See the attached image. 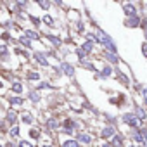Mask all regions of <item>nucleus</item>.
Listing matches in <instances>:
<instances>
[{
  "mask_svg": "<svg viewBox=\"0 0 147 147\" xmlns=\"http://www.w3.org/2000/svg\"><path fill=\"white\" fill-rule=\"evenodd\" d=\"M123 121H125L128 126H131V128H137V126L140 125V119L135 116V113H125V114H123Z\"/></svg>",
  "mask_w": 147,
  "mask_h": 147,
  "instance_id": "1",
  "label": "nucleus"
},
{
  "mask_svg": "<svg viewBox=\"0 0 147 147\" xmlns=\"http://www.w3.org/2000/svg\"><path fill=\"white\" fill-rule=\"evenodd\" d=\"M125 26H126V28H138V26H140V18H138V16L126 18V19H125Z\"/></svg>",
  "mask_w": 147,
  "mask_h": 147,
  "instance_id": "2",
  "label": "nucleus"
},
{
  "mask_svg": "<svg viewBox=\"0 0 147 147\" xmlns=\"http://www.w3.org/2000/svg\"><path fill=\"white\" fill-rule=\"evenodd\" d=\"M123 11H125V14H126L128 18L137 16V9H135V5H133V4H125V5H123Z\"/></svg>",
  "mask_w": 147,
  "mask_h": 147,
  "instance_id": "3",
  "label": "nucleus"
},
{
  "mask_svg": "<svg viewBox=\"0 0 147 147\" xmlns=\"http://www.w3.org/2000/svg\"><path fill=\"white\" fill-rule=\"evenodd\" d=\"M61 67H62V71H64V75H66V76H69V78H71L73 75H75V67H73L71 64L62 62V64H61Z\"/></svg>",
  "mask_w": 147,
  "mask_h": 147,
  "instance_id": "4",
  "label": "nucleus"
},
{
  "mask_svg": "<svg viewBox=\"0 0 147 147\" xmlns=\"http://www.w3.org/2000/svg\"><path fill=\"white\" fill-rule=\"evenodd\" d=\"M104 138H113L114 135H116V130L113 128V126H106V128H102V133H100Z\"/></svg>",
  "mask_w": 147,
  "mask_h": 147,
  "instance_id": "5",
  "label": "nucleus"
},
{
  "mask_svg": "<svg viewBox=\"0 0 147 147\" xmlns=\"http://www.w3.org/2000/svg\"><path fill=\"white\" fill-rule=\"evenodd\" d=\"M99 75H100V78H109V76L113 75V67H111L109 64H106V66L102 67V71L99 73Z\"/></svg>",
  "mask_w": 147,
  "mask_h": 147,
  "instance_id": "6",
  "label": "nucleus"
},
{
  "mask_svg": "<svg viewBox=\"0 0 147 147\" xmlns=\"http://www.w3.org/2000/svg\"><path fill=\"white\" fill-rule=\"evenodd\" d=\"M35 59L38 61V64H40V66H43V67H47V66H49V61L45 59V54H40V52H38V54H35Z\"/></svg>",
  "mask_w": 147,
  "mask_h": 147,
  "instance_id": "7",
  "label": "nucleus"
},
{
  "mask_svg": "<svg viewBox=\"0 0 147 147\" xmlns=\"http://www.w3.org/2000/svg\"><path fill=\"white\" fill-rule=\"evenodd\" d=\"M82 50H83V52H87V54H92V52H94V42L87 40V42L82 45Z\"/></svg>",
  "mask_w": 147,
  "mask_h": 147,
  "instance_id": "8",
  "label": "nucleus"
},
{
  "mask_svg": "<svg viewBox=\"0 0 147 147\" xmlns=\"http://www.w3.org/2000/svg\"><path fill=\"white\" fill-rule=\"evenodd\" d=\"M111 145H114V147H123V138H121V135H114L113 138H111Z\"/></svg>",
  "mask_w": 147,
  "mask_h": 147,
  "instance_id": "9",
  "label": "nucleus"
},
{
  "mask_svg": "<svg viewBox=\"0 0 147 147\" xmlns=\"http://www.w3.org/2000/svg\"><path fill=\"white\" fill-rule=\"evenodd\" d=\"M135 116L142 121V119H145V116H147V114H145V111H144L140 106H137V107H135Z\"/></svg>",
  "mask_w": 147,
  "mask_h": 147,
  "instance_id": "10",
  "label": "nucleus"
},
{
  "mask_svg": "<svg viewBox=\"0 0 147 147\" xmlns=\"http://www.w3.org/2000/svg\"><path fill=\"white\" fill-rule=\"evenodd\" d=\"M26 76H28V80H31V82L40 80V75H38L36 71H28V73H26Z\"/></svg>",
  "mask_w": 147,
  "mask_h": 147,
  "instance_id": "11",
  "label": "nucleus"
},
{
  "mask_svg": "<svg viewBox=\"0 0 147 147\" xmlns=\"http://www.w3.org/2000/svg\"><path fill=\"white\" fill-rule=\"evenodd\" d=\"M21 119H23V123H26V125H31V123H33V114H30V113H24V114L21 116Z\"/></svg>",
  "mask_w": 147,
  "mask_h": 147,
  "instance_id": "12",
  "label": "nucleus"
},
{
  "mask_svg": "<svg viewBox=\"0 0 147 147\" xmlns=\"http://www.w3.org/2000/svg\"><path fill=\"white\" fill-rule=\"evenodd\" d=\"M78 142H83V144H90L92 138L87 135V133H78Z\"/></svg>",
  "mask_w": 147,
  "mask_h": 147,
  "instance_id": "13",
  "label": "nucleus"
},
{
  "mask_svg": "<svg viewBox=\"0 0 147 147\" xmlns=\"http://www.w3.org/2000/svg\"><path fill=\"white\" fill-rule=\"evenodd\" d=\"M42 23H45L47 26H50V28H54L55 26V23H54V18L52 16H45L43 19H42Z\"/></svg>",
  "mask_w": 147,
  "mask_h": 147,
  "instance_id": "14",
  "label": "nucleus"
},
{
  "mask_svg": "<svg viewBox=\"0 0 147 147\" xmlns=\"http://www.w3.org/2000/svg\"><path fill=\"white\" fill-rule=\"evenodd\" d=\"M16 119H18V114L11 109V111H7V121L9 123H16Z\"/></svg>",
  "mask_w": 147,
  "mask_h": 147,
  "instance_id": "15",
  "label": "nucleus"
},
{
  "mask_svg": "<svg viewBox=\"0 0 147 147\" xmlns=\"http://www.w3.org/2000/svg\"><path fill=\"white\" fill-rule=\"evenodd\" d=\"M133 140H135V142H138V144H142V142H145V138L142 137V133H140L138 130H135V131H133Z\"/></svg>",
  "mask_w": 147,
  "mask_h": 147,
  "instance_id": "16",
  "label": "nucleus"
},
{
  "mask_svg": "<svg viewBox=\"0 0 147 147\" xmlns=\"http://www.w3.org/2000/svg\"><path fill=\"white\" fill-rule=\"evenodd\" d=\"M24 104V99H21V97H12L11 99V106H23Z\"/></svg>",
  "mask_w": 147,
  "mask_h": 147,
  "instance_id": "17",
  "label": "nucleus"
},
{
  "mask_svg": "<svg viewBox=\"0 0 147 147\" xmlns=\"http://www.w3.org/2000/svg\"><path fill=\"white\" fill-rule=\"evenodd\" d=\"M47 126H49L50 130H57V128H59V121H57V119H49V121H47Z\"/></svg>",
  "mask_w": 147,
  "mask_h": 147,
  "instance_id": "18",
  "label": "nucleus"
},
{
  "mask_svg": "<svg viewBox=\"0 0 147 147\" xmlns=\"http://www.w3.org/2000/svg\"><path fill=\"white\" fill-rule=\"evenodd\" d=\"M62 147H80V144H78V140H66L62 144Z\"/></svg>",
  "mask_w": 147,
  "mask_h": 147,
  "instance_id": "19",
  "label": "nucleus"
},
{
  "mask_svg": "<svg viewBox=\"0 0 147 147\" xmlns=\"http://www.w3.org/2000/svg\"><path fill=\"white\" fill-rule=\"evenodd\" d=\"M12 92H14V94H21V92H23V85H21L19 82L12 83Z\"/></svg>",
  "mask_w": 147,
  "mask_h": 147,
  "instance_id": "20",
  "label": "nucleus"
},
{
  "mask_svg": "<svg viewBox=\"0 0 147 147\" xmlns=\"http://www.w3.org/2000/svg\"><path fill=\"white\" fill-rule=\"evenodd\" d=\"M26 36H28V40H36V38H38V33H36V31H31V30H30V31L26 30Z\"/></svg>",
  "mask_w": 147,
  "mask_h": 147,
  "instance_id": "21",
  "label": "nucleus"
},
{
  "mask_svg": "<svg viewBox=\"0 0 147 147\" xmlns=\"http://www.w3.org/2000/svg\"><path fill=\"white\" fill-rule=\"evenodd\" d=\"M106 57H107V61H111L113 64H118V57H116V54H111V52H107V54H106Z\"/></svg>",
  "mask_w": 147,
  "mask_h": 147,
  "instance_id": "22",
  "label": "nucleus"
},
{
  "mask_svg": "<svg viewBox=\"0 0 147 147\" xmlns=\"http://www.w3.org/2000/svg\"><path fill=\"white\" fill-rule=\"evenodd\" d=\"M28 97H30V100H33V102H38V100H40V95H38L36 92H30Z\"/></svg>",
  "mask_w": 147,
  "mask_h": 147,
  "instance_id": "23",
  "label": "nucleus"
},
{
  "mask_svg": "<svg viewBox=\"0 0 147 147\" xmlns=\"http://www.w3.org/2000/svg\"><path fill=\"white\" fill-rule=\"evenodd\" d=\"M47 38H49V40H50V42H52L54 45H61V40H59L57 36H54V35H49Z\"/></svg>",
  "mask_w": 147,
  "mask_h": 147,
  "instance_id": "24",
  "label": "nucleus"
},
{
  "mask_svg": "<svg viewBox=\"0 0 147 147\" xmlns=\"http://www.w3.org/2000/svg\"><path fill=\"white\" fill-rule=\"evenodd\" d=\"M9 133H11V137H18L19 135V126H12Z\"/></svg>",
  "mask_w": 147,
  "mask_h": 147,
  "instance_id": "25",
  "label": "nucleus"
},
{
  "mask_svg": "<svg viewBox=\"0 0 147 147\" xmlns=\"http://www.w3.org/2000/svg\"><path fill=\"white\" fill-rule=\"evenodd\" d=\"M19 147H35L31 142H28V140H21L19 142Z\"/></svg>",
  "mask_w": 147,
  "mask_h": 147,
  "instance_id": "26",
  "label": "nucleus"
},
{
  "mask_svg": "<svg viewBox=\"0 0 147 147\" xmlns=\"http://www.w3.org/2000/svg\"><path fill=\"white\" fill-rule=\"evenodd\" d=\"M21 43H23V45H26V47H31V42H30L28 38H24V36H21Z\"/></svg>",
  "mask_w": 147,
  "mask_h": 147,
  "instance_id": "27",
  "label": "nucleus"
},
{
  "mask_svg": "<svg viewBox=\"0 0 147 147\" xmlns=\"http://www.w3.org/2000/svg\"><path fill=\"white\" fill-rule=\"evenodd\" d=\"M43 88H50V85H49V83H45V82H43V83H40V85H38V87H36V90H43Z\"/></svg>",
  "mask_w": 147,
  "mask_h": 147,
  "instance_id": "28",
  "label": "nucleus"
},
{
  "mask_svg": "<svg viewBox=\"0 0 147 147\" xmlns=\"http://www.w3.org/2000/svg\"><path fill=\"white\" fill-rule=\"evenodd\" d=\"M76 55H78V57H80V59H83V57H85V55H87V52H83V50H82V49H78V50H76Z\"/></svg>",
  "mask_w": 147,
  "mask_h": 147,
  "instance_id": "29",
  "label": "nucleus"
},
{
  "mask_svg": "<svg viewBox=\"0 0 147 147\" xmlns=\"http://www.w3.org/2000/svg\"><path fill=\"white\" fill-rule=\"evenodd\" d=\"M38 5L43 7V9H49V7H50V2H38Z\"/></svg>",
  "mask_w": 147,
  "mask_h": 147,
  "instance_id": "30",
  "label": "nucleus"
},
{
  "mask_svg": "<svg viewBox=\"0 0 147 147\" xmlns=\"http://www.w3.org/2000/svg\"><path fill=\"white\" fill-rule=\"evenodd\" d=\"M30 19H31V21H33V24H36V26H38V24L42 23V21H40L38 18H35V16H30Z\"/></svg>",
  "mask_w": 147,
  "mask_h": 147,
  "instance_id": "31",
  "label": "nucleus"
},
{
  "mask_svg": "<svg viewBox=\"0 0 147 147\" xmlns=\"http://www.w3.org/2000/svg\"><path fill=\"white\" fill-rule=\"evenodd\" d=\"M83 66H85L87 69H92V71H95V67L92 66V62H83Z\"/></svg>",
  "mask_w": 147,
  "mask_h": 147,
  "instance_id": "32",
  "label": "nucleus"
},
{
  "mask_svg": "<svg viewBox=\"0 0 147 147\" xmlns=\"http://www.w3.org/2000/svg\"><path fill=\"white\" fill-rule=\"evenodd\" d=\"M76 30H78V31H83V30H85V24H83V23H78V24H76Z\"/></svg>",
  "mask_w": 147,
  "mask_h": 147,
  "instance_id": "33",
  "label": "nucleus"
},
{
  "mask_svg": "<svg viewBox=\"0 0 147 147\" xmlns=\"http://www.w3.org/2000/svg\"><path fill=\"white\" fill-rule=\"evenodd\" d=\"M30 135H31V138H38V131H36V130H31Z\"/></svg>",
  "mask_w": 147,
  "mask_h": 147,
  "instance_id": "34",
  "label": "nucleus"
},
{
  "mask_svg": "<svg viewBox=\"0 0 147 147\" xmlns=\"http://www.w3.org/2000/svg\"><path fill=\"white\" fill-rule=\"evenodd\" d=\"M142 95H144V102H145V106H147V88H144Z\"/></svg>",
  "mask_w": 147,
  "mask_h": 147,
  "instance_id": "35",
  "label": "nucleus"
},
{
  "mask_svg": "<svg viewBox=\"0 0 147 147\" xmlns=\"http://www.w3.org/2000/svg\"><path fill=\"white\" fill-rule=\"evenodd\" d=\"M142 52H144V55L147 57V42H145V43L142 45Z\"/></svg>",
  "mask_w": 147,
  "mask_h": 147,
  "instance_id": "36",
  "label": "nucleus"
},
{
  "mask_svg": "<svg viewBox=\"0 0 147 147\" xmlns=\"http://www.w3.org/2000/svg\"><path fill=\"white\" fill-rule=\"evenodd\" d=\"M9 36H11V35H9L7 31H5V33H2V38H4V40H9Z\"/></svg>",
  "mask_w": 147,
  "mask_h": 147,
  "instance_id": "37",
  "label": "nucleus"
},
{
  "mask_svg": "<svg viewBox=\"0 0 147 147\" xmlns=\"http://www.w3.org/2000/svg\"><path fill=\"white\" fill-rule=\"evenodd\" d=\"M102 147H114V145H111V144H104Z\"/></svg>",
  "mask_w": 147,
  "mask_h": 147,
  "instance_id": "38",
  "label": "nucleus"
},
{
  "mask_svg": "<svg viewBox=\"0 0 147 147\" xmlns=\"http://www.w3.org/2000/svg\"><path fill=\"white\" fill-rule=\"evenodd\" d=\"M5 147H12V144H7V145H5Z\"/></svg>",
  "mask_w": 147,
  "mask_h": 147,
  "instance_id": "39",
  "label": "nucleus"
},
{
  "mask_svg": "<svg viewBox=\"0 0 147 147\" xmlns=\"http://www.w3.org/2000/svg\"><path fill=\"white\" fill-rule=\"evenodd\" d=\"M0 88H2V83H0Z\"/></svg>",
  "mask_w": 147,
  "mask_h": 147,
  "instance_id": "40",
  "label": "nucleus"
},
{
  "mask_svg": "<svg viewBox=\"0 0 147 147\" xmlns=\"http://www.w3.org/2000/svg\"><path fill=\"white\" fill-rule=\"evenodd\" d=\"M45 147H50V145H45Z\"/></svg>",
  "mask_w": 147,
  "mask_h": 147,
  "instance_id": "41",
  "label": "nucleus"
},
{
  "mask_svg": "<svg viewBox=\"0 0 147 147\" xmlns=\"http://www.w3.org/2000/svg\"><path fill=\"white\" fill-rule=\"evenodd\" d=\"M131 147H137V145H131Z\"/></svg>",
  "mask_w": 147,
  "mask_h": 147,
  "instance_id": "42",
  "label": "nucleus"
},
{
  "mask_svg": "<svg viewBox=\"0 0 147 147\" xmlns=\"http://www.w3.org/2000/svg\"><path fill=\"white\" fill-rule=\"evenodd\" d=\"M0 147H4V145H0Z\"/></svg>",
  "mask_w": 147,
  "mask_h": 147,
  "instance_id": "43",
  "label": "nucleus"
},
{
  "mask_svg": "<svg viewBox=\"0 0 147 147\" xmlns=\"http://www.w3.org/2000/svg\"><path fill=\"white\" fill-rule=\"evenodd\" d=\"M145 21H147V19H145Z\"/></svg>",
  "mask_w": 147,
  "mask_h": 147,
  "instance_id": "44",
  "label": "nucleus"
}]
</instances>
